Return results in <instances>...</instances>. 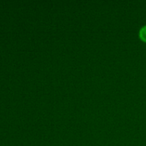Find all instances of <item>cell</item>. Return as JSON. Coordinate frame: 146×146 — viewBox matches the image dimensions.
<instances>
[{"instance_id":"6da1fadb","label":"cell","mask_w":146,"mask_h":146,"mask_svg":"<svg viewBox=\"0 0 146 146\" xmlns=\"http://www.w3.org/2000/svg\"><path fill=\"white\" fill-rule=\"evenodd\" d=\"M140 37L143 41H146V26L143 27L140 31Z\"/></svg>"}]
</instances>
